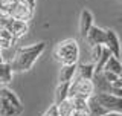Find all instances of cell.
Listing matches in <instances>:
<instances>
[{
  "mask_svg": "<svg viewBox=\"0 0 122 116\" xmlns=\"http://www.w3.org/2000/svg\"><path fill=\"white\" fill-rule=\"evenodd\" d=\"M104 70H110V72H113V73H116V75L121 76L122 75V63L119 61V58H117V57L112 55V57L108 58V61H107Z\"/></svg>",
  "mask_w": 122,
  "mask_h": 116,
  "instance_id": "cell-14",
  "label": "cell"
},
{
  "mask_svg": "<svg viewBox=\"0 0 122 116\" xmlns=\"http://www.w3.org/2000/svg\"><path fill=\"white\" fill-rule=\"evenodd\" d=\"M87 99L84 96H73L70 98L72 104H73V110H87Z\"/></svg>",
  "mask_w": 122,
  "mask_h": 116,
  "instance_id": "cell-19",
  "label": "cell"
},
{
  "mask_svg": "<svg viewBox=\"0 0 122 116\" xmlns=\"http://www.w3.org/2000/svg\"><path fill=\"white\" fill-rule=\"evenodd\" d=\"M0 63H3V57H2V53H0Z\"/></svg>",
  "mask_w": 122,
  "mask_h": 116,
  "instance_id": "cell-27",
  "label": "cell"
},
{
  "mask_svg": "<svg viewBox=\"0 0 122 116\" xmlns=\"http://www.w3.org/2000/svg\"><path fill=\"white\" fill-rule=\"evenodd\" d=\"M8 31H11V34L14 35V38H15V40H18V38L25 37L26 34H28L29 25H28V21H25V20L12 18V21H11V26L8 28Z\"/></svg>",
  "mask_w": 122,
  "mask_h": 116,
  "instance_id": "cell-9",
  "label": "cell"
},
{
  "mask_svg": "<svg viewBox=\"0 0 122 116\" xmlns=\"http://www.w3.org/2000/svg\"><path fill=\"white\" fill-rule=\"evenodd\" d=\"M112 93H113V95H116V96H121V98H122V89H114V87H113Z\"/></svg>",
  "mask_w": 122,
  "mask_h": 116,
  "instance_id": "cell-25",
  "label": "cell"
},
{
  "mask_svg": "<svg viewBox=\"0 0 122 116\" xmlns=\"http://www.w3.org/2000/svg\"><path fill=\"white\" fill-rule=\"evenodd\" d=\"M23 105L15 93L9 89L0 87V116H20Z\"/></svg>",
  "mask_w": 122,
  "mask_h": 116,
  "instance_id": "cell-3",
  "label": "cell"
},
{
  "mask_svg": "<svg viewBox=\"0 0 122 116\" xmlns=\"http://www.w3.org/2000/svg\"><path fill=\"white\" fill-rule=\"evenodd\" d=\"M95 96H96L99 104L107 111H119V113H122V98L121 96H116L113 93H107V92L95 93Z\"/></svg>",
  "mask_w": 122,
  "mask_h": 116,
  "instance_id": "cell-5",
  "label": "cell"
},
{
  "mask_svg": "<svg viewBox=\"0 0 122 116\" xmlns=\"http://www.w3.org/2000/svg\"><path fill=\"white\" fill-rule=\"evenodd\" d=\"M0 52H2V47H0Z\"/></svg>",
  "mask_w": 122,
  "mask_h": 116,
  "instance_id": "cell-28",
  "label": "cell"
},
{
  "mask_svg": "<svg viewBox=\"0 0 122 116\" xmlns=\"http://www.w3.org/2000/svg\"><path fill=\"white\" fill-rule=\"evenodd\" d=\"M95 75V63L90 64H79L76 66V78H84V79H93Z\"/></svg>",
  "mask_w": 122,
  "mask_h": 116,
  "instance_id": "cell-13",
  "label": "cell"
},
{
  "mask_svg": "<svg viewBox=\"0 0 122 116\" xmlns=\"http://www.w3.org/2000/svg\"><path fill=\"white\" fill-rule=\"evenodd\" d=\"M76 73V64H61L60 69V83H72Z\"/></svg>",
  "mask_w": 122,
  "mask_h": 116,
  "instance_id": "cell-11",
  "label": "cell"
},
{
  "mask_svg": "<svg viewBox=\"0 0 122 116\" xmlns=\"http://www.w3.org/2000/svg\"><path fill=\"white\" fill-rule=\"evenodd\" d=\"M102 49H104V44H96L92 47V57H93V63H96L99 60V57H101L102 53Z\"/></svg>",
  "mask_w": 122,
  "mask_h": 116,
  "instance_id": "cell-21",
  "label": "cell"
},
{
  "mask_svg": "<svg viewBox=\"0 0 122 116\" xmlns=\"http://www.w3.org/2000/svg\"><path fill=\"white\" fill-rule=\"evenodd\" d=\"M69 87H70V83H60L58 84L56 92H55V104H60L64 99L69 98Z\"/></svg>",
  "mask_w": 122,
  "mask_h": 116,
  "instance_id": "cell-15",
  "label": "cell"
},
{
  "mask_svg": "<svg viewBox=\"0 0 122 116\" xmlns=\"http://www.w3.org/2000/svg\"><path fill=\"white\" fill-rule=\"evenodd\" d=\"M12 67L8 63H0V84H6L12 79Z\"/></svg>",
  "mask_w": 122,
  "mask_h": 116,
  "instance_id": "cell-17",
  "label": "cell"
},
{
  "mask_svg": "<svg viewBox=\"0 0 122 116\" xmlns=\"http://www.w3.org/2000/svg\"><path fill=\"white\" fill-rule=\"evenodd\" d=\"M112 86H113L114 89H122V75L117 76V79L114 81V83H112Z\"/></svg>",
  "mask_w": 122,
  "mask_h": 116,
  "instance_id": "cell-24",
  "label": "cell"
},
{
  "mask_svg": "<svg viewBox=\"0 0 122 116\" xmlns=\"http://www.w3.org/2000/svg\"><path fill=\"white\" fill-rule=\"evenodd\" d=\"M102 116H122V113H119V111H107L105 115Z\"/></svg>",
  "mask_w": 122,
  "mask_h": 116,
  "instance_id": "cell-26",
  "label": "cell"
},
{
  "mask_svg": "<svg viewBox=\"0 0 122 116\" xmlns=\"http://www.w3.org/2000/svg\"><path fill=\"white\" fill-rule=\"evenodd\" d=\"M87 111H89V116H102L107 113V110L99 104L95 95L89 96V99H87Z\"/></svg>",
  "mask_w": 122,
  "mask_h": 116,
  "instance_id": "cell-10",
  "label": "cell"
},
{
  "mask_svg": "<svg viewBox=\"0 0 122 116\" xmlns=\"http://www.w3.org/2000/svg\"><path fill=\"white\" fill-rule=\"evenodd\" d=\"M46 49V43L44 41H40V43H35L32 46H25V47H20L14 55V60L11 63V67L15 72H26L29 70L34 66V63L37 61V58L43 53V51Z\"/></svg>",
  "mask_w": 122,
  "mask_h": 116,
  "instance_id": "cell-1",
  "label": "cell"
},
{
  "mask_svg": "<svg viewBox=\"0 0 122 116\" xmlns=\"http://www.w3.org/2000/svg\"><path fill=\"white\" fill-rule=\"evenodd\" d=\"M86 40L92 47L96 44H104L105 43V31L98 28V26H92L86 35Z\"/></svg>",
  "mask_w": 122,
  "mask_h": 116,
  "instance_id": "cell-8",
  "label": "cell"
},
{
  "mask_svg": "<svg viewBox=\"0 0 122 116\" xmlns=\"http://www.w3.org/2000/svg\"><path fill=\"white\" fill-rule=\"evenodd\" d=\"M104 46L110 49V52L113 53L114 57L119 58L121 57V43H119V38H117L116 32L112 29H107L105 31V43Z\"/></svg>",
  "mask_w": 122,
  "mask_h": 116,
  "instance_id": "cell-7",
  "label": "cell"
},
{
  "mask_svg": "<svg viewBox=\"0 0 122 116\" xmlns=\"http://www.w3.org/2000/svg\"><path fill=\"white\" fill-rule=\"evenodd\" d=\"M56 107H58L60 116H70V113L73 111V104H72L70 98H67V99H64L63 102L56 104Z\"/></svg>",
  "mask_w": 122,
  "mask_h": 116,
  "instance_id": "cell-18",
  "label": "cell"
},
{
  "mask_svg": "<svg viewBox=\"0 0 122 116\" xmlns=\"http://www.w3.org/2000/svg\"><path fill=\"white\" fill-rule=\"evenodd\" d=\"M93 26V15L89 9H84L81 12V20H79V31H81V35L86 38L89 29Z\"/></svg>",
  "mask_w": 122,
  "mask_h": 116,
  "instance_id": "cell-12",
  "label": "cell"
},
{
  "mask_svg": "<svg viewBox=\"0 0 122 116\" xmlns=\"http://www.w3.org/2000/svg\"><path fill=\"white\" fill-rule=\"evenodd\" d=\"M9 15L12 18H18V20L29 21L30 18H32V15H34V6L28 5V3H18V5L9 12Z\"/></svg>",
  "mask_w": 122,
  "mask_h": 116,
  "instance_id": "cell-6",
  "label": "cell"
},
{
  "mask_svg": "<svg viewBox=\"0 0 122 116\" xmlns=\"http://www.w3.org/2000/svg\"><path fill=\"white\" fill-rule=\"evenodd\" d=\"M43 116H60V113H58V107H56V104H53L52 107H49L47 109V111L43 115Z\"/></svg>",
  "mask_w": 122,
  "mask_h": 116,
  "instance_id": "cell-23",
  "label": "cell"
},
{
  "mask_svg": "<svg viewBox=\"0 0 122 116\" xmlns=\"http://www.w3.org/2000/svg\"><path fill=\"white\" fill-rule=\"evenodd\" d=\"M102 73H104L105 79L108 81V83H114V81L117 79V76H119V75H116V73H113V72H110V70H102Z\"/></svg>",
  "mask_w": 122,
  "mask_h": 116,
  "instance_id": "cell-22",
  "label": "cell"
},
{
  "mask_svg": "<svg viewBox=\"0 0 122 116\" xmlns=\"http://www.w3.org/2000/svg\"><path fill=\"white\" fill-rule=\"evenodd\" d=\"M15 41L14 35L8 29H0V47L2 49H9L12 43Z\"/></svg>",
  "mask_w": 122,
  "mask_h": 116,
  "instance_id": "cell-16",
  "label": "cell"
},
{
  "mask_svg": "<svg viewBox=\"0 0 122 116\" xmlns=\"http://www.w3.org/2000/svg\"><path fill=\"white\" fill-rule=\"evenodd\" d=\"M11 21H12V17L8 12L0 11V29H8L11 26Z\"/></svg>",
  "mask_w": 122,
  "mask_h": 116,
  "instance_id": "cell-20",
  "label": "cell"
},
{
  "mask_svg": "<svg viewBox=\"0 0 122 116\" xmlns=\"http://www.w3.org/2000/svg\"><path fill=\"white\" fill-rule=\"evenodd\" d=\"M55 58L61 64H76L79 58V47L73 38H67L56 44Z\"/></svg>",
  "mask_w": 122,
  "mask_h": 116,
  "instance_id": "cell-2",
  "label": "cell"
},
{
  "mask_svg": "<svg viewBox=\"0 0 122 116\" xmlns=\"http://www.w3.org/2000/svg\"><path fill=\"white\" fill-rule=\"evenodd\" d=\"M92 95H95L93 79H84V78H76V76L72 79L70 87H69V98H73V96L89 98Z\"/></svg>",
  "mask_w": 122,
  "mask_h": 116,
  "instance_id": "cell-4",
  "label": "cell"
}]
</instances>
